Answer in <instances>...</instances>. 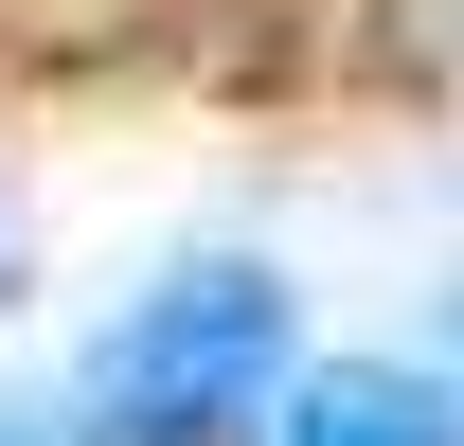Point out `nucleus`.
I'll list each match as a JSON object with an SVG mask.
<instances>
[{
    "instance_id": "2",
    "label": "nucleus",
    "mask_w": 464,
    "mask_h": 446,
    "mask_svg": "<svg viewBox=\"0 0 464 446\" xmlns=\"http://www.w3.org/2000/svg\"><path fill=\"white\" fill-rule=\"evenodd\" d=\"M286 446H464V411L429 375H393V357H340V375L286 393Z\"/></svg>"
},
{
    "instance_id": "1",
    "label": "nucleus",
    "mask_w": 464,
    "mask_h": 446,
    "mask_svg": "<svg viewBox=\"0 0 464 446\" xmlns=\"http://www.w3.org/2000/svg\"><path fill=\"white\" fill-rule=\"evenodd\" d=\"M286 411V286L268 268H179L143 286L90 357V446H232Z\"/></svg>"
}]
</instances>
